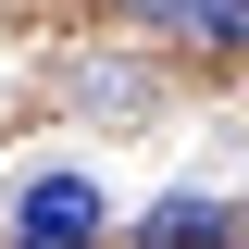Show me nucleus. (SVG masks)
I'll return each mask as SVG.
<instances>
[{"label": "nucleus", "mask_w": 249, "mask_h": 249, "mask_svg": "<svg viewBox=\"0 0 249 249\" xmlns=\"http://www.w3.org/2000/svg\"><path fill=\"white\" fill-rule=\"evenodd\" d=\"M100 237V187L88 175H37L25 212H13V249H88Z\"/></svg>", "instance_id": "1"}, {"label": "nucleus", "mask_w": 249, "mask_h": 249, "mask_svg": "<svg viewBox=\"0 0 249 249\" xmlns=\"http://www.w3.org/2000/svg\"><path fill=\"white\" fill-rule=\"evenodd\" d=\"M150 25H175V37H199V50H249V0H137Z\"/></svg>", "instance_id": "2"}, {"label": "nucleus", "mask_w": 249, "mask_h": 249, "mask_svg": "<svg viewBox=\"0 0 249 249\" xmlns=\"http://www.w3.org/2000/svg\"><path fill=\"white\" fill-rule=\"evenodd\" d=\"M224 237H237L224 199H162V212L137 224V249H224Z\"/></svg>", "instance_id": "3"}]
</instances>
